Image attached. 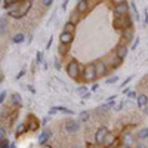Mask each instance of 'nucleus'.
<instances>
[{"mask_svg": "<svg viewBox=\"0 0 148 148\" xmlns=\"http://www.w3.org/2000/svg\"><path fill=\"white\" fill-rule=\"evenodd\" d=\"M30 8H31V2H30V0H25V2H22L21 5L15 6L14 10H10V16L19 19V18H22L24 15H27V12L30 10Z\"/></svg>", "mask_w": 148, "mask_h": 148, "instance_id": "obj_1", "label": "nucleus"}, {"mask_svg": "<svg viewBox=\"0 0 148 148\" xmlns=\"http://www.w3.org/2000/svg\"><path fill=\"white\" fill-rule=\"evenodd\" d=\"M96 71H95V64H88L84 67V71H83V79L84 82H93L96 79Z\"/></svg>", "mask_w": 148, "mask_h": 148, "instance_id": "obj_2", "label": "nucleus"}, {"mask_svg": "<svg viewBox=\"0 0 148 148\" xmlns=\"http://www.w3.org/2000/svg\"><path fill=\"white\" fill-rule=\"evenodd\" d=\"M67 74L71 79H77L79 74H80V67L77 61H70L68 65H67Z\"/></svg>", "mask_w": 148, "mask_h": 148, "instance_id": "obj_3", "label": "nucleus"}, {"mask_svg": "<svg viewBox=\"0 0 148 148\" xmlns=\"http://www.w3.org/2000/svg\"><path fill=\"white\" fill-rule=\"evenodd\" d=\"M114 27H116V28H121V30H125V28H127V27H132L127 14H126V15H121V16H116Z\"/></svg>", "mask_w": 148, "mask_h": 148, "instance_id": "obj_4", "label": "nucleus"}, {"mask_svg": "<svg viewBox=\"0 0 148 148\" xmlns=\"http://www.w3.org/2000/svg\"><path fill=\"white\" fill-rule=\"evenodd\" d=\"M65 130L68 132V133H76L79 129H80V120L77 121V120H67L65 121Z\"/></svg>", "mask_w": 148, "mask_h": 148, "instance_id": "obj_5", "label": "nucleus"}, {"mask_svg": "<svg viewBox=\"0 0 148 148\" xmlns=\"http://www.w3.org/2000/svg\"><path fill=\"white\" fill-rule=\"evenodd\" d=\"M107 133H108V129H107L105 126H101L99 129L96 130V133H95V142H96L98 145H101V144L104 142L105 136H107Z\"/></svg>", "mask_w": 148, "mask_h": 148, "instance_id": "obj_6", "label": "nucleus"}, {"mask_svg": "<svg viewBox=\"0 0 148 148\" xmlns=\"http://www.w3.org/2000/svg\"><path fill=\"white\" fill-rule=\"evenodd\" d=\"M127 10H129V6H127V3L121 2V3H119V5H116V6H114V15H116V16L126 15V14H127Z\"/></svg>", "mask_w": 148, "mask_h": 148, "instance_id": "obj_7", "label": "nucleus"}, {"mask_svg": "<svg viewBox=\"0 0 148 148\" xmlns=\"http://www.w3.org/2000/svg\"><path fill=\"white\" fill-rule=\"evenodd\" d=\"M73 39H74V33H70V31H64L62 30V33H61V36H59V42H61V45H70L71 42H73Z\"/></svg>", "mask_w": 148, "mask_h": 148, "instance_id": "obj_8", "label": "nucleus"}, {"mask_svg": "<svg viewBox=\"0 0 148 148\" xmlns=\"http://www.w3.org/2000/svg\"><path fill=\"white\" fill-rule=\"evenodd\" d=\"M95 64V71H96V76L98 77H101V76H105V73H107V65L104 61H96Z\"/></svg>", "mask_w": 148, "mask_h": 148, "instance_id": "obj_9", "label": "nucleus"}, {"mask_svg": "<svg viewBox=\"0 0 148 148\" xmlns=\"http://www.w3.org/2000/svg\"><path fill=\"white\" fill-rule=\"evenodd\" d=\"M51 136H52V130H51V129H45V130L39 135V144H40V145H45L49 139H51Z\"/></svg>", "mask_w": 148, "mask_h": 148, "instance_id": "obj_10", "label": "nucleus"}, {"mask_svg": "<svg viewBox=\"0 0 148 148\" xmlns=\"http://www.w3.org/2000/svg\"><path fill=\"white\" fill-rule=\"evenodd\" d=\"M58 111H61V113H64V114H70V116L74 114V111L67 108V107H52L51 110H49V114H55V113H58Z\"/></svg>", "mask_w": 148, "mask_h": 148, "instance_id": "obj_11", "label": "nucleus"}, {"mask_svg": "<svg viewBox=\"0 0 148 148\" xmlns=\"http://www.w3.org/2000/svg\"><path fill=\"white\" fill-rule=\"evenodd\" d=\"M89 9V2L88 0H79V3L76 6V10L79 12V14H84V12H88Z\"/></svg>", "mask_w": 148, "mask_h": 148, "instance_id": "obj_12", "label": "nucleus"}, {"mask_svg": "<svg viewBox=\"0 0 148 148\" xmlns=\"http://www.w3.org/2000/svg\"><path fill=\"white\" fill-rule=\"evenodd\" d=\"M136 101H138V107L139 108H144L148 104V96L147 95H138L136 96Z\"/></svg>", "mask_w": 148, "mask_h": 148, "instance_id": "obj_13", "label": "nucleus"}, {"mask_svg": "<svg viewBox=\"0 0 148 148\" xmlns=\"http://www.w3.org/2000/svg\"><path fill=\"white\" fill-rule=\"evenodd\" d=\"M24 40H25V36H24L22 33H16L14 36V39H12V42H14L15 45H21V43H24Z\"/></svg>", "mask_w": 148, "mask_h": 148, "instance_id": "obj_14", "label": "nucleus"}, {"mask_svg": "<svg viewBox=\"0 0 148 148\" xmlns=\"http://www.w3.org/2000/svg\"><path fill=\"white\" fill-rule=\"evenodd\" d=\"M123 37H125V40H132L133 39V30L132 27H127L123 30Z\"/></svg>", "mask_w": 148, "mask_h": 148, "instance_id": "obj_15", "label": "nucleus"}, {"mask_svg": "<svg viewBox=\"0 0 148 148\" xmlns=\"http://www.w3.org/2000/svg\"><path fill=\"white\" fill-rule=\"evenodd\" d=\"M126 55H127V47H126V46H120V47L117 49V56H119L120 59H125Z\"/></svg>", "mask_w": 148, "mask_h": 148, "instance_id": "obj_16", "label": "nucleus"}, {"mask_svg": "<svg viewBox=\"0 0 148 148\" xmlns=\"http://www.w3.org/2000/svg\"><path fill=\"white\" fill-rule=\"evenodd\" d=\"M147 138H148V127H144V129H141V130L138 132V139L144 141V139H147Z\"/></svg>", "mask_w": 148, "mask_h": 148, "instance_id": "obj_17", "label": "nucleus"}, {"mask_svg": "<svg viewBox=\"0 0 148 148\" xmlns=\"http://www.w3.org/2000/svg\"><path fill=\"white\" fill-rule=\"evenodd\" d=\"M104 145H107V147H110V145H113L114 144V136L111 133H107V136H105V139H104V142H102Z\"/></svg>", "mask_w": 148, "mask_h": 148, "instance_id": "obj_18", "label": "nucleus"}, {"mask_svg": "<svg viewBox=\"0 0 148 148\" xmlns=\"http://www.w3.org/2000/svg\"><path fill=\"white\" fill-rule=\"evenodd\" d=\"M89 117H90V113H89L88 110H84V111H82V113H80L79 120H80V121H88V120H89Z\"/></svg>", "mask_w": 148, "mask_h": 148, "instance_id": "obj_19", "label": "nucleus"}, {"mask_svg": "<svg viewBox=\"0 0 148 148\" xmlns=\"http://www.w3.org/2000/svg\"><path fill=\"white\" fill-rule=\"evenodd\" d=\"M12 104H14V105H21L22 104V99H21L19 93H14V95H12Z\"/></svg>", "mask_w": 148, "mask_h": 148, "instance_id": "obj_20", "label": "nucleus"}, {"mask_svg": "<svg viewBox=\"0 0 148 148\" xmlns=\"http://www.w3.org/2000/svg\"><path fill=\"white\" fill-rule=\"evenodd\" d=\"M74 27H76V24H74L73 21H68V22H65V25H64V31L74 33Z\"/></svg>", "mask_w": 148, "mask_h": 148, "instance_id": "obj_21", "label": "nucleus"}, {"mask_svg": "<svg viewBox=\"0 0 148 148\" xmlns=\"http://www.w3.org/2000/svg\"><path fill=\"white\" fill-rule=\"evenodd\" d=\"M30 120H31V123H30V126L27 125V127H28L30 130H36V129H37V126H39V123L36 121V119H34V117H30Z\"/></svg>", "mask_w": 148, "mask_h": 148, "instance_id": "obj_22", "label": "nucleus"}, {"mask_svg": "<svg viewBox=\"0 0 148 148\" xmlns=\"http://www.w3.org/2000/svg\"><path fill=\"white\" fill-rule=\"evenodd\" d=\"M27 129H28V127H27L25 123H21V125L16 127V133H18V135H22V133H24V130H27Z\"/></svg>", "mask_w": 148, "mask_h": 148, "instance_id": "obj_23", "label": "nucleus"}, {"mask_svg": "<svg viewBox=\"0 0 148 148\" xmlns=\"http://www.w3.org/2000/svg\"><path fill=\"white\" fill-rule=\"evenodd\" d=\"M86 92H88V88H86V86H80V88L76 89V93H77V95H83V93H86Z\"/></svg>", "mask_w": 148, "mask_h": 148, "instance_id": "obj_24", "label": "nucleus"}, {"mask_svg": "<svg viewBox=\"0 0 148 148\" xmlns=\"http://www.w3.org/2000/svg\"><path fill=\"white\" fill-rule=\"evenodd\" d=\"M144 15H145V16H144L142 24H144V27H147V25H148V9H147V8L144 9Z\"/></svg>", "mask_w": 148, "mask_h": 148, "instance_id": "obj_25", "label": "nucleus"}, {"mask_svg": "<svg viewBox=\"0 0 148 148\" xmlns=\"http://www.w3.org/2000/svg\"><path fill=\"white\" fill-rule=\"evenodd\" d=\"M132 9H133V15H135V19H139V12L136 9V6H135V3L132 2Z\"/></svg>", "mask_w": 148, "mask_h": 148, "instance_id": "obj_26", "label": "nucleus"}, {"mask_svg": "<svg viewBox=\"0 0 148 148\" xmlns=\"http://www.w3.org/2000/svg\"><path fill=\"white\" fill-rule=\"evenodd\" d=\"M117 80H119V77H117V76H113V77L107 79V84H114Z\"/></svg>", "mask_w": 148, "mask_h": 148, "instance_id": "obj_27", "label": "nucleus"}, {"mask_svg": "<svg viewBox=\"0 0 148 148\" xmlns=\"http://www.w3.org/2000/svg\"><path fill=\"white\" fill-rule=\"evenodd\" d=\"M0 148H9V141L6 138L0 141Z\"/></svg>", "mask_w": 148, "mask_h": 148, "instance_id": "obj_28", "label": "nucleus"}, {"mask_svg": "<svg viewBox=\"0 0 148 148\" xmlns=\"http://www.w3.org/2000/svg\"><path fill=\"white\" fill-rule=\"evenodd\" d=\"M127 96L130 98V99H136V96H138V93L135 92V90H129V92H127Z\"/></svg>", "mask_w": 148, "mask_h": 148, "instance_id": "obj_29", "label": "nucleus"}, {"mask_svg": "<svg viewBox=\"0 0 148 148\" xmlns=\"http://www.w3.org/2000/svg\"><path fill=\"white\" fill-rule=\"evenodd\" d=\"M52 3H53V0H42V5H43L45 8H49V6H52Z\"/></svg>", "mask_w": 148, "mask_h": 148, "instance_id": "obj_30", "label": "nucleus"}, {"mask_svg": "<svg viewBox=\"0 0 148 148\" xmlns=\"http://www.w3.org/2000/svg\"><path fill=\"white\" fill-rule=\"evenodd\" d=\"M138 45H139V37H135V42L132 45V51H135V49L138 47Z\"/></svg>", "mask_w": 148, "mask_h": 148, "instance_id": "obj_31", "label": "nucleus"}, {"mask_svg": "<svg viewBox=\"0 0 148 148\" xmlns=\"http://www.w3.org/2000/svg\"><path fill=\"white\" fill-rule=\"evenodd\" d=\"M5 138H6V130L3 127H0V141L5 139Z\"/></svg>", "mask_w": 148, "mask_h": 148, "instance_id": "obj_32", "label": "nucleus"}, {"mask_svg": "<svg viewBox=\"0 0 148 148\" xmlns=\"http://www.w3.org/2000/svg\"><path fill=\"white\" fill-rule=\"evenodd\" d=\"M6 95H8V93H6L5 90H3V92H0V104H2V102L5 101V98H6Z\"/></svg>", "mask_w": 148, "mask_h": 148, "instance_id": "obj_33", "label": "nucleus"}, {"mask_svg": "<svg viewBox=\"0 0 148 148\" xmlns=\"http://www.w3.org/2000/svg\"><path fill=\"white\" fill-rule=\"evenodd\" d=\"M90 96H92V93H90V92H86V93H83V95H82L83 99H89Z\"/></svg>", "mask_w": 148, "mask_h": 148, "instance_id": "obj_34", "label": "nucleus"}, {"mask_svg": "<svg viewBox=\"0 0 148 148\" xmlns=\"http://www.w3.org/2000/svg\"><path fill=\"white\" fill-rule=\"evenodd\" d=\"M42 61H43V53L39 52V53H37V62H42Z\"/></svg>", "mask_w": 148, "mask_h": 148, "instance_id": "obj_35", "label": "nucleus"}, {"mask_svg": "<svg viewBox=\"0 0 148 148\" xmlns=\"http://www.w3.org/2000/svg\"><path fill=\"white\" fill-rule=\"evenodd\" d=\"M123 107H125V104L120 102L119 105H116V111H121V110H123Z\"/></svg>", "mask_w": 148, "mask_h": 148, "instance_id": "obj_36", "label": "nucleus"}, {"mask_svg": "<svg viewBox=\"0 0 148 148\" xmlns=\"http://www.w3.org/2000/svg\"><path fill=\"white\" fill-rule=\"evenodd\" d=\"M130 80H132V76H130V77H127V79H126L125 82H123V83H121V86H126V84H127V83H129Z\"/></svg>", "mask_w": 148, "mask_h": 148, "instance_id": "obj_37", "label": "nucleus"}, {"mask_svg": "<svg viewBox=\"0 0 148 148\" xmlns=\"http://www.w3.org/2000/svg\"><path fill=\"white\" fill-rule=\"evenodd\" d=\"M114 5H119V3H121V2H125V0H111Z\"/></svg>", "mask_w": 148, "mask_h": 148, "instance_id": "obj_38", "label": "nucleus"}, {"mask_svg": "<svg viewBox=\"0 0 148 148\" xmlns=\"http://www.w3.org/2000/svg\"><path fill=\"white\" fill-rule=\"evenodd\" d=\"M116 98H117V95H111V96H108V101H113Z\"/></svg>", "mask_w": 148, "mask_h": 148, "instance_id": "obj_39", "label": "nucleus"}, {"mask_svg": "<svg viewBox=\"0 0 148 148\" xmlns=\"http://www.w3.org/2000/svg\"><path fill=\"white\" fill-rule=\"evenodd\" d=\"M67 3H68V0H64V3H62V6H61V8H62V10L67 8Z\"/></svg>", "mask_w": 148, "mask_h": 148, "instance_id": "obj_40", "label": "nucleus"}, {"mask_svg": "<svg viewBox=\"0 0 148 148\" xmlns=\"http://www.w3.org/2000/svg\"><path fill=\"white\" fill-rule=\"evenodd\" d=\"M98 86H99V84H96V83L92 86V90H93V92H95V90H98Z\"/></svg>", "mask_w": 148, "mask_h": 148, "instance_id": "obj_41", "label": "nucleus"}, {"mask_svg": "<svg viewBox=\"0 0 148 148\" xmlns=\"http://www.w3.org/2000/svg\"><path fill=\"white\" fill-rule=\"evenodd\" d=\"M136 147H138V148H144L145 145H144V142H138V144H136Z\"/></svg>", "mask_w": 148, "mask_h": 148, "instance_id": "obj_42", "label": "nucleus"}, {"mask_svg": "<svg viewBox=\"0 0 148 148\" xmlns=\"http://www.w3.org/2000/svg\"><path fill=\"white\" fill-rule=\"evenodd\" d=\"M144 111H145V114H147V116H148V104H147V105H145V107H144Z\"/></svg>", "mask_w": 148, "mask_h": 148, "instance_id": "obj_43", "label": "nucleus"}, {"mask_svg": "<svg viewBox=\"0 0 148 148\" xmlns=\"http://www.w3.org/2000/svg\"><path fill=\"white\" fill-rule=\"evenodd\" d=\"M3 82V76H0V83H2Z\"/></svg>", "mask_w": 148, "mask_h": 148, "instance_id": "obj_44", "label": "nucleus"}, {"mask_svg": "<svg viewBox=\"0 0 148 148\" xmlns=\"http://www.w3.org/2000/svg\"><path fill=\"white\" fill-rule=\"evenodd\" d=\"M77 2H79V0H77Z\"/></svg>", "mask_w": 148, "mask_h": 148, "instance_id": "obj_45", "label": "nucleus"}]
</instances>
